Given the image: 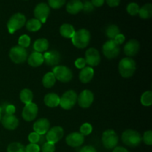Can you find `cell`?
I'll return each instance as SVG.
<instances>
[{
    "label": "cell",
    "instance_id": "6da1fadb",
    "mask_svg": "<svg viewBox=\"0 0 152 152\" xmlns=\"http://www.w3.org/2000/svg\"><path fill=\"white\" fill-rule=\"evenodd\" d=\"M91 40V34L86 28H82L75 31L71 38V42L76 48L79 49L86 48L89 45Z\"/></svg>",
    "mask_w": 152,
    "mask_h": 152
},
{
    "label": "cell",
    "instance_id": "7a4b0ae2",
    "mask_svg": "<svg viewBox=\"0 0 152 152\" xmlns=\"http://www.w3.org/2000/svg\"><path fill=\"white\" fill-rule=\"evenodd\" d=\"M118 69L123 78H130L136 71V62L131 57H125L119 62Z\"/></svg>",
    "mask_w": 152,
    "mask_h": 152
},
{
    "label": "cell",
    "instance_id": "3957f363",
    "mask_svg": "<svg viewBox=\"0 0 152 152\" xmlns=\"http://www.w3.org/2000/svg\"><path fill=\"white\" fill-rule=\"evenodd\" d=\"M122 140L127 146L134 148L141 143L142 137L137 131L133 129H127L122 134Z\"/></svg>",
    "mask_w": 152,
    "mask_h": 152
},
{
    "label": "cell",
    "instance_id": "277c9868",
    "mask_svg": "<svg viewBox=\"0 0 152 152\" xmlns=\"http://www.w3.org/2000/svg\"><path fill=\"white\" fill-rule=\"evenodd\" d=\"M26 17L21 13H16L13 14L7 23V30L10 34H13L16 31L22 28L26 23Z\"/></svg>",
    "mask_w": 152,
    "mask_h": 152
},
{
    "label": "cell",
    "instance_id": "5b68a950",
    "mask_svg": "<svg viewBox=\"0 0 152 152\" xmlns=\"http://www.w3.org/2000/svg\"><path fill=\"white\" fill-rule=\"evenodd\" d=\"M53 74L56 80L61 83H66L73 78V73L69 68L65 65H57L53 68Z\"/></svg>",
    "mask_w": 152,
    "mask_h": 152
},
{
    "label": "cell",
    "instance_id": "8992f818",
    "mask_svg": "<svg viewBox=\"0 0 152 152\" xmlns=\"http://www.w3.org/2000/svg\"><path fill=\"white\" fill-rule=\"evenodd\" d=\"M77 94L73 90L65 91L59 100V105L65 110H70L75 105L77 102Z\"/></svg>",
    "mask_w": 152,
    "mask_h": 152
},
{
    "label": "cell",
    "instance_id": "52a82bcc",
    "mask_svg": "<svg viewBox=\"0 0 152 152\" xmlns=\"http://www.w3.org/2000/svg\"><path fill=\"white\" fill-rule=\"evenodd\" d=\"M118 141L119 137L117 134L113 129H108L102 133V145L107 149H114L118 144Z\"/></svg>",
    "mask_w": 152,
    "mask_h": 152
},
{
    "label": "cell",
    "instance_id": "ba28073f",
    "mask_svg": "<svg viewBox=\"0 0 152 152\" xmlns=\"http://www.w3.org/2000/svg\"><path fill=\"white\" fill-rule=\"evenodd\" d=\"M9 56L12 62H13L14 63H23L28 59V51L25 48L16 45L11 48L10 52H9Z\"/></svg>",
    "mask_w": 152,
    "mask_h": 152
},
{
    "label": "cell",
    "instance_id": "9c48e42d",
    "mask_svg": "<svg viewBox=\"0 0 152 152\" xmlns=\"http://www.w3.org/2000/svg\"><path fill=\"white\" fill-rule=\"evenodd\" d=\"M120 45L114 40L109 39L102 45V53L107 59H114L120 54Z\"/></svg>",
    "mask_w": 152,
    "mask_h": 152
},
{
    "label": "cell",
    "instance_id": "30bf717a",
    "mask_svg": "<svg viewBox=\"0 0 152 152\" xmlns=\"http://www.w3.org/2000/svg\"><path fill=\"white\" fill-rule=\"evenodd\" d=\"M34 14L36 19L39 20L42 24L45 23L50 14V7L46 3H39L34 8Z\"/></svg>",
    "mask_w": 152,
    "mask_h": 152
},
{
    "label": "cell",
    "instance_id": "8fae6325",
    "mask_svg": "<svg viewBox=\"0 0 152 152\" xmlns=\"http://www.w3.org/2000/svg\"><path fill=\"white\" fill-rule=\"evenodd\" d=\"M38 111L39 108L37 104L34 103V102H31V103L25 105V106L23 108L22 112V117L25 121H33L37 117Z\"/></svg>",
    "mask_w": 152,
    "mask_h": 152
},
{
    "label": "cell",
    "instance_id": "7c38bea8",
    "mask_svg": "<svg viewBox=\"0 0 152 152\" xmlns=\"http://www.w3.org/2000/svg\"><path fill=\"white\" fill-rule=\"evenodd\" d=\"M94 100V95L90 90H84L77 96L79 105L83 108H88L92 105Z\"/></svg>",
    "mask_w": 152,
    "mask_h": 152
},
{
    "label": "cell",
    "instance_id": "4fadbf2b",
    "mask_svg": "<svg viewBox=\"0 0 152 152\" xmlns=\"http://www.w3.org/2000/svg\"><path fill=\"white\" fill-rule=\"evenodd\" d=\"M85 60L89 67L92 68V67L97 66L101 60L100 54L96 48H90L86 50L85 54Z\"/></svg>",
    "mask_w": 152,
    "mask_h": 152
},
{
    "label": "cell",
    "instance_id": "5bb4252c",
    "mask_svg": "<svg viewBox=\"0 0 152 152\" xmlns=\"http://www.w3.org/2000/svg\"><path fill=\"white\" fill-rule=\"evenodd\" d=\"M64 136V130L61 126H53L46 133V140L55 144L59 142Z\"/></svg>",
    "mask_w": 152,
    "mask_h": 152
},
{
    "label": "cell",
    "instance_id": "9a60e30c",
    "mask_svg": "<svg viewBox=\"0 0 152 152\" xmlns=\"http://www.w3.org/2000/svg\"><path fill=\"white\" fill-rule=\"evenodd\" d=\"M85 141V137L80 132H73L69 134L65 138L67 145L73 148L81 146Z\"/></svg>",
    "mask_w": 152,
    "mask_h": 152
},
{
    "label": "cell",
    "instance_id": "2e32d148",
    "mask_svg": "<svg viewBox=\"0 0 152 152\" xmlns=\"http://www.w3.org/2000/svg\"><path fill=\"white\" fill-rule=\"evenodd\" d=\"M44 62L48 66H57L61 61V55L59 51L56 50H52L48 51L43 54Z\"/></svg>",
    "mask_w": 152,
    "mask_h": 152
},
{
    "label": "cell",
    "instance_id": "e0dca14e",
    "mask_svg": "<svg viewBox=\"0 0 152 152\" xmlns=\"http://www.w3.org/2000/svg\"><path fill=\"white\" fill-rule=\"evenodd\" d=\"M1 121L3 127L7 130L13 131L19 126V120L14 115L5 114L1 117Z\"/></svg>",
    "mask_w": 152,
    "mask_h": 152
},
{
    "label": "cell",
    "instance_id": "ac0fdd59",
    "mask_svg": "<svg viewBox=\"0 0 152 152\" xmlns=\"http://www.w3.org/2000/svg\"><path fill=\"white\" fill-rule=\"evenodd\" d=\"M50 122L46 118H40L34 123L33 126L34 132L39 134V135L45 134L50 129Z\"/></svg>",
    "mask_w": 152,
    "mask_h": 152
},
{
    "label": "cell",
    "instance_id": "d6986e66",
    "mask_svg": "<svg viewBox=\"0 0 152 152\" xmlns=\"http://www.w3.org/2000/svg\"><path fill=\"white\" fill-rule=\"evenodd\" d=\"M140 48V44L137 39H130L124 46V53L128 57L137 54Z\"/></svg>",
    "mask_w": 152,
    "mask_h": 152
},
{
    "label": "cell",
    "instance_id": "ffe728a7",
    "mask_svg": "<svg viewBox=\"0 0 152 152\" xmlns=\"http://www.w3.org/2000/svg\"><path fill=\"white\" fill-rule=\"evenodd\" d=\"M27 59H28V65L34 68L39 67L44 62V56L42 53L37 51L31 53Z\"/></svg>",
    "mask_w": 152,
    "mask_h": 152
},
{
    "label": "cell",
    "instance_id": "44dd1931",
    "mask_svg": "<svg viewBox=\"0 0 152 152\" xmlns=\"http://www.w3.org/2000/svg\"><path fill=\"white\" fill-rule=\"evenodd\" d=\"M94 75V71L91 67H85L84 68L81 69L80 74H79V79L81 83L86 84L90 83L93 79Z\"/></svg>",
    "mask_w": 152,
    "mask_h": 152
},
{
    "label": "cell",
    "instance_id": "7402d4cb",
    "mask_svg": "<svg viewBox=\"0 0 152 152\" xmlns=\"http://www.w3.org/2000/svg\"><path fill=\"white\" fill-rule=\"evenodd\" d=\"M66 10L70 14H77L83 10V1L81 0H70L66 5Z\"/></svg>",
    "mask_w": 152,
    "mask_h": 152
},
{
    "label": "cell",
    "instance_id": "603a6c76",
    "mask_svg": "<svg viewBox=\"0 0 152 152\" xmlns=\"http://www.w3.org/2000/svg\"><path fill=\"white\" fill-rule=\"evenodd\" d=\"M60 97L55 93H49L44 97V102L46 106L49 108H56L59 105Z\"/></svg>",
    "mask_w": 152,
    "mask_h": 152
},
{
    "label": "cell",
    "instance_id": "cb8c5ba5",
    "mask_svg": "<svg viewBox=\"0 0 152 152\" xmlns=\"http://www.w3.org/2000/svg\"><path fill=\"white\" fill-rule=\"evenodd\" d=\"M75 29L74 26L71 24L65 23L62 25L59 28V33L61 36L66 39H71L75 33Z\"/></svg>",
    "mask_w": 152,
    "mask_h": 152
},
{
    "label": "cell",
    "instance_id": "d4e9b609",
    "mask_svg": "<svg viewBox=\"0 0 152 152\" xmlns=\"http://www.w3.org/2000/svg\"><path fill=\"white\" fill-rule=\"evenodd\" d=\"M33 48L35 50V51L39 53H42L45 52L49 48V42L46 39L40 38L36 40L33 45Z\"/></svg>",
    "mask_w": 152,
    "mask_h": 152
},
{
    "label": "cell",
    "instance_id": "484cf974",
    "mask_svg": "<svg viewBox=\"0 0 152 152\" xmlns=\"http://www.w3.org/2000/svg\"><path fill=\"white\" fill-rule=\"evenodd\" d=\"M19 98H20L21 102L27 105V104L32 102L33 99H34V94H33L32 91L30 89L24 88L20 91Z\"/></svg>",
    "mask_w": 152,
    "mask_h": 152
},
{
    "label": "cell",
    "instance_id": "4316f807",
    "mask_svg": "<svg viewBox=\"0 0 152 152\" xmlns=\"http://www.w3.org/2000/svg\"><path fill=\"white\" fill-rule=\"evenodd\" d=\"M138 14L141 19H150L152 16V4L151 3H147L141 7H140Z\"/></svg>",
    "mask_w": 152,
    "mask_h": 152
},
{
    "label": "cell",
    "instance_id": "83f0119b",
    "mask_svg": "<svg viewBox=\"0 0 152 152\" xmlns=\"http://www.w3.org/2000/svg\"><path fill=\"white\" fill-rule=\"evenodd\" d=\"M25 25H26V28L28 31H30V32H37V31H39L40 28H42V24L37 19L33 18V19H29L28 22H26Z\"/></svg>",
    "mask_w": 152,
    "mask_h": 152
},
{
    "label": "cell",
    "instance_id": "f1b7e54d",
    "mask_svg": "<svg viewBox=\"0 0 152 152\" xmlns=\"http://www.w3.org/2000/svg\"><path fill=\"white\" fill-rule=\"evenodd\" d=\"M56 78L53 72H48L44 75L42 78V85L46 88H50L56 83Z\"/></svg>",
    "mask_w": 152,
    "mask_h": 152
},
{
    "label": "cell",
    "instance_id": "f546056e",
    "mask_svg": "<svg viewBox=\"0 0 152 152\" xmlns=\"http://www.w3.org/2000/svg\"><path fill=\"white\" fill-rule=\"evenodd\" d=\"M120 34V30L119 27L116 25H110L107 27L105 30V34L109 39L114 40V38Z\"/></svg>",
    "mask_w": 152,
    "mask_h": 152
},
{
    "label": "cell",
    "instance_id": "4dcf8cb0",
    "mask_svg": "<svg viewBox=\"0 0 152 152\" xmlns=\"http://www.w3.org/2000/svg\"><path fill=\"white\" fill-rule=\"evenodd\" d=\"M7 152H26L25 146L18 142H13L9 144L7 148Z\"/></svg>",
    "mask_w": 152,
    "mask_h": 152
},
{
    "label": "cell",
    "instance_id": "1f68e13d",
    "mask_svg": "<svg viewBox=\"0 0 152 152\" xmlns=\"http://www.w3.org/2000/svg\"><path fill=\"white\" fill-rule=\"evenodd\" d=\"M140 102L144 106H151L152 105V92L151 91H146L142 94Z\"/></svg>",
    "mask_w": 152,
    "mask_h": 152
},
{
    "label": "cell",
    "instance_id": "d6a6232c",
    "mask_svg": "<svg viewBox=\"0 0 152 152\" xmlns=\"http://www.w3.org/2000/svg\"><path fill=\"white\" fill-rule=\"evenodd\" d=\"M140 10V6L135 2L129 3L126 7V10L131 16H136L138 14Z\"/></svg>",
    "mask_w": 152,
    "mask_h": 152
},
{
    "label": "cell",
    "instance_id": "836d02e7",
    "mask_svg": "<svg viewBox=\"0 0 152 152\" xmlns=\"http://www.w3.org/2000/svg\"><path fill=\"white\" fill-rule=\"evenodd\" d=\"M80 133H81L84 137L88 136L93 132V127H92L91 124H90L89 123H85L80 126Z\"/></svg>",
    "mask_w": 152,
    "mask_h": 152
},
{
    "label": "cell",
    "instance_id": "e575fe53",
    "mask_svg": "<svg viewBox=\"0 0 152 152\" xmlns=\"http://www.w3.org/2000/svg\"><path fill=\"white\" fill-rule=\"evenodd\" d=\"M18 43H19V46L26 48L29 47L30 45H31V38L27 34H23L19 38Z\"/></svg>",
    "mask_w": 152,
    "mask_h": 152
},
{
    "label": "cell",
    "instance_id": "d590c367",
    "mask_svg": "<svg viewBox=\"0 0 152 152\" xmlns=\"http://www.w3.org/2000/svg\"><path fill=\"white\" fill-rule=\"evenodd\" d=\"M66 0H48V6L53 9H59L65 4Z\"/></svg>",
    "mask_w": 152,
    "mask_h": 152
},
{
    "label": "cell",
    "instance_id": "8d00e7d4",
    "mask_svg": "<svg viewBox=\"0 0 152 152\" xmlns=\"http://www.w3.org/2000/svg\"><path fill=\"white\" fill-rule=\"evenodd\" d=\"M142 140H143L144 143L148 145H152V132L151 130H148L144 133L143 137L142 138Z\"/></svg>",
    "mask_w": 152,
    "mask_h": 152
},
{
    "label": "cell",
    "instance_id": "74e56055",
    "mask_svg": "<svg viewBox=\"0 0 152 152\" xmlns=\"http://www.w3.org/2000/svg\"><path fill=\"white\" fill-rule=\"evenodd\" d=\"M56 147L55 144L46 142L42 146V152H55Z\"/></svg>",
    "mask_w": 152,
    "mask_h": 152
},
{
    "label": "cell",
    "instance_id": "f35d334b",
    "mask_svg": "<svg viewBox=\"0 0 152 152\" xmlns=\"http://www.w3.org/2000/svg\"><path fill=\"white\" fill-rule=\"evenodd\" d=\"M40 136L39 134L36 133V132H31L29 135H28V140L31 143H35L37 144L40 140Z\"/></svg>",
    "mask_w": 152,
    "mask_h": 152
},
{
    "label": "cell",
    "instance_id": "ab89813d",
    "mask_svg": "<svg viewBox=\"0 0 152 152\" xmlns=\"http://www.w3.org/2000/svg\"><path fill=\"white\" fill-rule=\"evenodd\" d=\"M25 151L26 152H39L40 147L38 144L30 143L25 147Z\"/></svg>",
    "mask_w": 152,
    "mask_h": 152
},
{
    "label": "cell",
    "instance_id": "60d3db41",
    "mask_svg": "<svg viewBox=\"0 0 152 152\" xmlns=\"http://www.w3.org/2000/svg\"><path fill=\"white\" fill-rule=\"evenodd\" d=\"M83 10L86 13H90L94 10V5L90 1L86 0L84 2H83Z\"/></svg>",
    "mask_w": 152,
    "mask_h": 152
},
{
    "label": "cell",
    "instance_id": "b9f144b4",
    "mask_svg": "<svg viewBox=\"0 0 152 152\" xmlns=\"http://www.w3.org/2000/svg\"><path fill=\"white\" fill-rule=\"evenodd\" d=\"M74 65L78 69H83L86 67V62L84 58H78L74 62Z\"/></svg>",
    "mask_w": 152,
    "mask_h": 152
},
{
    "label": "cell",
    "instance_id": "7bdbcfd3",
    "mask_svg": "<svg viewBox=\"0 0 152 152\" xmlns=\"http://www.w3.org/2000/svg\"><path fill=\"white\" fill-rule=\"evenodd\" d=\"M4 111H5L6 114H10V115H14L15 112H16V108L12 104H8L4 108Z\"/></svg>",
    "mask_w": 152,
    "mask_h": 152
},
{
    "label": "cell",
    "instance_id": "ee69618b",
    "mask_svg": "<svg viewBox=\"0 0 152 152\" xmlns=\"http://www.w3.org/2000/svg\"><path fill=\"white\" fill-rule=\"evenodd\" d=\"M114 40L115 41V42L117 43V45H122L125 41H126V37H125V36L123 35V34H119L118 35L114 38Z\"/></svg>",
    "mask_w": 152,
    "mask_h": 152
},
{
    "label": "cell",
    "instance_id": "f6af8a7d",
    "mask_svg": "<svg viewBox=\"0 0 152 152\" xmlns=\"http://www.w3.org/2000/svg\"><path fill=\"white\" fill-rule=\"evenodd\" d=\"M80 152H97L96 148L92 145H86L80 150Z\"/></svg>",
    "mask_w": 152,
    "mask_h": 152
},
{
    "label": "cell",
    "instance_id": "bcb514c9",
    "mask_svg": "<svg viewBox=\"0 0 152 152\" xmlns=\"http://www.w3.org/2000/svg\"><path fill=\"white\" fill-rule=\"evenodd\" d=\"M106 3L111 7H117L120 4V0H106Z\"/></svg>",
    "mask_w": 152,
    "mask_h": 152
},
{
    "label": "cell",
    "instance_id": "7dc6e473",
    "mask_svg": "<svg viewBox=\"0 0 152 152\" xmlns=\"http://www.w3.org/2000/svg\"><path fill=\"white\" fill-rule=\"evenodd\" d=\"M91 2L94 5V7H101L103 5L105 0H91Z\"/></svg>",
    "mask_w": 152,
    "mask_h": 152
},
{
    "label": "cell",
    "instance_id": "c3c4849f",
    "mask_svg": "<svg viewBox=\"0 0 152 152\" xmlns=\"http://www.w3.org/2000/svg\"><path fill=\"white\" fill-rule=\"evenodd\" d=\"M112 152H129L126 149V148H123L122 146H116L115 148L113 149Z\"/></svg>",
    "mask_w": 152,
    "mask_h": 152
},
{
    "label": "cell",
    "instance_id": "681fc988",
    "mask_svg": "<svg viewBox=\"0 0 152 152\" xmlns=\"http://www.w3.org/2000/svg\"><path fill=\"white\" fill-rule=\"evenodd\" d=\"M1 111H2V108L0 107V122H1Z\"/></svg>",
    "mask_w": 152,
    "mask_h": 152
}]
</instances>
